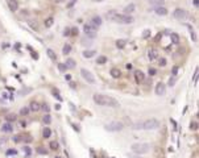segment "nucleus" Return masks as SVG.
I'll use <instances>...</instances> for the list:
<instances>
[{"label":"nucleus","instance_id":"1","mask_svg":"<svg viewBox=\"0 0 199 158\" xmlns=\"http://www.w3.org/2000/svg\"><path fill=\"white\" fill-rule=\"evenodd\" d=\"M161 123L157 119H146L142 120V121H137L133 124V129L136 131H154V129L160 128Z\"/></svg>","mask_w":199,"mask_h":158},{"label":"nucleus","instance_id":"2","mask_svg":"<svg viewBox=\"0 0 199 158\" xmlns=\"http://www.w3.org/2000/svg\"><path fill=\"white\" fill-rule=\"evenodd\" d=\"M105 17L117 22V24H131V22H133V17L131 15H124V13H119L116 11H108L105 13Z\"/></svg>","mask_w":199,"mask_h":158},{"label":"nucleus","instance_id":"3","mask_svg":"<svg viewBox=\"0 0 199 158\" xmlns=\"http://www.w3.org/2000/svg\"><path fill=\"white\" fill-rule=\"evenodd\" d=\"M92 99L98 105H103V107H119V101L112 96L108 95H103V94H95L92 96Z\"/></svg>","mask_w":199,"mask_h":158},{"label":"nucleus","instance_id":"4","mask_svg":"<svg viewBox=\"0 0 199 158\" xmlns=\"http://www.w3.org/2000/svg\"><path fill=\"white\" fill-rule=\"evenodd\" d=\"M131 149L133 153H136V154H146V153H149L152 146L148 142H140V144H133L131 146Z\"/></svg>","mask_w":199,"mask_h":158},{"label":"nucleus","instance_id":"5","mask_svg":"<svg viewBox=\"0 0 199 158\" xmlns=\"http://www.w3.org/2000/svg\"><path fill=\"white\" fill-rule=\"evenodd\" d=\"M123 128H124L123 123H119V121H112L104 125V129L108 132H120L123 131Z\"/></svg>","mask_w":199,"mask_h":158},{"label":"nucleus","instance_id":"6","mask_svg":"<svg viewBox=\"0 0 199 158\" xmlns=\"http://www.w3.org/2000/svg\"><path fill=\"white\" fill-rule=\"evenodd\" d=\"M81 75H82V78L85 79L87 83H90V84H94V83H95L94 75H92L89 70H86V69H82V70H81Z\"/></svg>","mask_w":199,"mask_h":158},{"label":"nucleus","instance_id":"7","mask_svg":"<svg viewBox=\"0 0 199 158\" xmlns=\"http://www.w3.org/2000/svg\"><path fill=\"white\" fill-rule=\"evenodd\" d=\"M83 30H85V34L86 36H89V37H92V38H94V37L96 36V28L95 26H92L91 24H86L85 25V28H83Z\"/></svg>","mask_w":199,"mask_h":158},{"label":"nucleus","instance_id":"8","mask_svg":"<svg viewBox=\"0 0 199 158\" xmlns=\"http://www.w3.org/2000/svg\"><path fill=\"white\" fill-rule=\"evenodd\" d=\"M173 16L175 18H178V20H186L187 18V12L185 11V9H182V8H177L173 12Z\"/></svg>","mask_w":199,"mask_h":158},{"label":"nucleus","instance_id":"9","mask_svg":"<svg viewBox=\"0 0 199 158\" xmlns=\"http://www.w3.org/2000/svg\"><path fill=\"white\" fill-rule=\"evenodd\" d=\"M165 92H166V86L162 82H158L156 84V95L162 96V95H165Z\"/></svg>","mask_w":199,"mask_h":158},{"label":"nucleus","instance_id":"10","mask_svg":"<svg viewBox=\"0 0 199 158\" xmlns=\"http://www.w3.org/2000/svg\"><path fill=\"white\" fill-rule=\"evenodd\" d=\"M1 132H5V133H11L13 131V124L12 123H4L1 125Z\"/></svg>","mask_w":199,"mask_h":158},{"label":"nucleus","instance_id":"11","mask_svg":"<svg viewBox=\"0 0 199 158\" xmlns=\"http://www.w3.org/2000/svg\"><path fill=\"white\" fill-rule=\"evenodd\" d=\"M8 8H9V11L16 12L17 9H18V3H17V0H8Z\"/></svg>","mask_w":199,"mask_h":158},{"label":"nucleus","instance_id":"12","mask_svg":"<svg viewBox=\"0 0 199 158\" xmlns=\"http://www.w3.org/2000/svg\"><path fill=\"white\" fill-rule=\"evenodd\" d=\"M154 12L157 13V15H160V16H166L168 15V9H166L165 7H161V5H158V7H156L154 8Z\"/></svg>","mask_w":199,"mask_h":158},{"label":"nucleus","instance_id":"13","mask_svg":"<svg viewBox=\"0 0 199 158\" xmlns=\"http://www.w3.org/2000/svg\"><path fill=\"white\" fill-rule=\"evenodd\" d=\"M148 58H149L150 61H154V59H157V58H158V50L150 49L149 52H148Z\"/></svg>","mask_w":199,"mask_h":158},{"label":"nucleus","instance_id":"14","mask_svg":"<svg viewBox=\"0 0 199 158\" xmlns=\"http://www.w3.org/2000/svg\"><path fill=\"white\" fill-rule=\"evenodd\" d=\"M135 9H136V5H135L133 3L128 4V5L124 8V15H131V13L135 12Z\"/></svg>","mask_w":199,"mask_h":158},{"label":"nucleus","instance_id":"15","mask_svg":"<svg viewBox=\"0 0 199 158\" xmlns=\"http://www.w3.org/2000/svg\"><path fill=\"white\" fill-rule=\"evenodd\" d=\"M91 25L95 26V28L100 26V25H101V18H100L99 16H94V17L91 18Z\"/></svg>","mask_w":199,"mask_h":158},{"label":"nucleus","instance_id":"16","mask_svg":"<svg viewBox=\"0 0 199 158\" xmlns=\"http://www.w3.org/2000/svg\"><path fill=\"white\" fill-rule=\"evenodd\" d=\"M135 78H136V82H137V83H140V82L144 80L145 75H144V73H142V71L137 70V71H135Z\"/></svg>","mask_w":199,"mask_h":158},{"label":"nucleus","instance_id":"17","mask_svg":"<svg viewBox=\"0 0 199 158\" xmlns=\"http://www.w3.org/2000/svg\"><path fill=\"white\" fill-rule=\"evenodd\" d=\"M111 77H112V78H115V79H117V78H120V77H121V71H120L119 69H116V67L111 69Z\"/></svg>","mask_w":199,"mask_h":158},{"label":"nucleus","instance_id":"18","mask_svg":"<svg viewBox=\"0 0 199 158\" xmlns=\"http://www.w3.org/2000/svg\"><path fill=\"white\" fill-rule=\"evenodd\" d=\"M40 104L37 103V101H32V103L29 104V111H32V112H37V111H40Z\"/></svg>","mask_w":199,"mask_h":158},{"label":"nucleus","instance_id":"19","mask_svg":"<svg viewBox=\"0 0 199 158\" xmlns=\"http://www.w3.org/2000/svg\"><path fill=\"white\" fill-rule=\"evenodd\" d=\"M65 66H66V69H74L75 67V61L71 58L66 59V62H65Z\"/></svg>","mask_w":199,"mask_h":158},{"label":"nucleus","instance_id":"20","mask_svg":"<svg viewBox=\"0 0 199 158\" xmlns=\"http://www.w3.org/2000/svg\"><path fill=\"white\" fill-rule=\"evenodd\" d=\"M95 50H85V52H83V57L85 58H91V57H94L95 55Z\"/></svg>","mask_w":199,"mask_h":158},{"label":"nucleus","instance_id":"21","mask_svg":"<svg viewBox=\"0 0 199 158\" xmlns=\"http://www.w3.org/2000/svg\"><path fill=\"white\" fill-rule=\"evenodd\" d=\"M96 63H98V65L107 63V57H105V55H99V57L96 58Z\"/></svg>","mask_w":199,"mask_h":158},{"label":"nucleus","instance_id":"22","mask_svg":"<svg viewBox=\"0 0 199 158\" xmlns=\"http://www.w3.org/2000/svg\"><path fill=\"white\" fill-rule=\"evenodd\" d=\"M5 119H7V123H13V121L17 120V116L15 113H9V115L5 116Z\"/></svg>","mask_w":199,"mask_h":158},{"label":"nucleus","instance_id":"23","mask_svg":"<svg viewBox=\"0 0 199 158\" xmlns=\"http://www.w3.org/2000/svg\"><path fill=\"white\" fill-rule=\"evenodd\" d=\"M170 40H172V42H173L174 45L179 44V36H178L177 33H172V36H170Z\"/></svg>","mask_w":199,"mask_h":158},{"label":"nucleus","instance_id":"24","mask_svg":"<svg viewBox=\"0 0 199 158\" xmlns=\"http://www.w3.org/2000/svg\"><path fill=\"white\" fill-rule=\"evenodd\" d=\"M46 53H48V55H49V58L52 59V61H57V55H55V53L53 52L52 49H48V50H46Z\"/></svg>","mask_w":199,"mask_h":158},{"label":"nucleus","instance_id":"25","mask_svg":"<svg viewBox=\"0 0 199 158\" xmlns=\"http://www.w3.org/2000/svg\"><path fill=\"white\" fill-rule=\"evenodd\" d=\"M44 24H45L46 28H50V26L54 24V18H53V17H48V18H46V20L44 21Z\"/></svg>","mask_w":199,"mask_h":158},{"label":"nucleus","instance_id":"26","mask_svg":"<svg viewBox=\"0 0 199 158\" xmlns=\"http://www.w3.org/2000/svg\"><path fill=\"white\" fill-rule=\"evenodd\" d=\"M42 121H44V124H46V125H49L50 123H52V116H50L49 113H46V115H44V117H42Z\"/></svg>","mask_w":199,"mask_h":158},{"label":"nucleus","instance_id":"27","mask_svg":"<svg viewBox=\"0 0 199 158\" xmlns=\"http://www.w3.org/2000/svg\"><path fill=\"white\" fill-rule=\"evenodd\" d=\"M125 45H127V41H125V40H117V41H116V46H117L119 49L125 48Z\"/></svg>","mask_w":199,"mask_h":158},{"label":"nucleus","instance_id":"28","mask_svg":"<svg viewBox=\"0 0 199 158\" xmlns=\"http://www.w3.org/2000/svg\"><path fill=\"white\" fill-rule=\"evenodd\" d=\"M50 134H52V131H50L49 128H45V129H44V132H42L44 138H49V137H50Z\"/></svg>","mask_w":199,"mask_h":158},{"label":"nucleus","instance_id":"29","mask_svg":"<svg viewBox=\"0 0 199 158\" xmlns=\"http://www.w3.org/2000/svg\"><path fill=\"white\" fill-rule=\"evenodd\" d=\"M62 52H63V54H69V53H70V52H71V46H70V45H69V44H66V45H65V46H63V49H62Z\"/></svg>","mask_w":199,"mask_h":158},{"label":"nucleus","instance_id":"30","mask_svg":"<svg viewBox=\"0 0 199 158\" xmlns=\"http://www.w3.org/2000/svg\"><path fill=\"white\" fill-rule=\"evenodd\" d=\"M49 146H50V149L57 150V149H58V142H57V141H52V142H50V145H49Z\"/></svg>","mask_w":199,"mask_h":158},{"label":"nucleus","instance_id":"31","mask_svg":"<svg viewBox=\"0 0 199 158\" xmlns=\"http://www.w3.org/2000/svg\"><path fill=\"white\" fill-rule=\"evenodd\" d=\"M190 129H191V131H197V129H198V123L197 121H191L190 123Z\"/></svg>","mask_w":199,"mask_h":158},{"label":"nucleus","instance_id":"32","mask_svg":"<svg viewBox=\"0 0 199 158\" xmlns=\"http://www.w3.org/2000/svg\"><path fill=\"white\" fill-rule=\"evenodd\" d=\"M28 113H29V108H21L20 109V115L21 116H26Z\"/></svg>","mask_w":199,"mask_h":158},{"label":"nucleus","instance_id":"33","mask_svg":"<svg viewBox=\"0 0 199 158\" xmlns=\"http://www.w3.org/2000/svg\"><path fill=\"white\" fill-rule=\"evenodd\" d=\"M5 144H7V138L5 137H0V149H1Z\"/></svg>","mask_w":199,"mask_h":158},{"label":"nucleus","instance_id":"34","mask_svg":"<svg viewBox=\"0 0 199 158\" xmlns=\"http://www.w3.org/2000/svg\"><path fill=\"white\" fill-rule=\"evenodd\" d=\"M148 73H149V75H150V77H154L156 74H157L156 69H153V67H149V70H148Z\"/></svg>","mask_w":199,"mask_h":158},{"label":"nucleus","instance_id":"35","mask_svg":"<svg viewBox=\"0 0 199 158\" xmlns=\"http://www.w3.org/2000/svg\"><path fill=\"white\" fill-rule=\"evenodd\" d=\"M58 70L59 71H66V66H65V63H58Z\"/></svg>","mask_w":199,"mask_h":158},{"label":"nucleus","instance_id":"36","mask_svg":"<svg viewBox=\"0 0 199 158\" xmlns=\"http://www.w3.org/2000/svg\"><path fill=\"white\" fill-rule=\"evenodd\" d=\"M16 150L15 149H9V150H7V156H16Z\"/></svg>","mask_w":199,"mask_h":158},{"label":"nucleus","instance_id":"37","mask_svg":"<svg viewBox=\"0 0 199 158\" xmlns=\"http://www.w3.org/2000/svg\"><path fill=\"white\" fill-rule=\"evenodd\" d=\"M158 65H160V66H166V58H160Z\"/></svg>","mask_w":199,"mask_h":158},{"label":"nucleus","instance_id":"38","mask_svg":"<svg viewBox=\"0 0 199 158\" xmlns=\"http://www.w3.org/2000/svg\"><path fill=\"white\" fill-rule=\"evenodd\" d=\"M70 36H78V29H77V28L70 29Z\"/></svg>","mask_w":199,"mask_h":158},{"label":"nucleus","instance_id":"39","mask_svg":"<svg viewBox=\"0 0 199 158\" xmlns=\"http://www.w3.org/2000/svg\"><path fill=\"white\" fill-rule=\"evenodd\" d=\"M40 108H42L44 111H46V113H48V112H49V109H50L48 104H42V105H40Z\"/></svg>","mask_w":199,"mask_h":158},{"label":"nucleus","instance_id":"40","mask_svg":"<svg viewBox=\"0 0 199 158\" xmlns=\"http://www.w3.org/2000/svg\"><path fill=\"white\" fill-rule=\"evenodd\" d=\"M174 83H175V77H173V78H170V79H169V86H170V87H173V86H174Z\"/></svg>","mask_w":199,"mask_h":158},{"label":"nucleus","instance_id":"41","mask_svg":"<svg viewBox=\"0 0 199 158\" xmlns=\"http://www.w3.org/2000/svg\"><path fill=\"white\" fill-rule=\"evenodd\" d=\"M24 152L26 156H30V148L29 146H24Z\"/></svg>","mask_w":199,"mask_h":158},{"label":"nucleus","instance_id":"42","mask_svg":"<svg viewBox=\"0 0 199 158\" xmlns=\"http://www.w3.org/2000/svg\"><path fill=\"white\" fill-rule=\"evenodd\" d=\"M172 73H173V77H177V73H178V66H174Z\"/></svg>","mask_w":199,"mask_h":158},{"label":"nucleus","instance_id":"43","mask_svg":"<svg viewBox=\"0 0 199 158\" xmlns=\"http://www.w3.org/2000/svg\"><path fill=\"white\" fill-rule=\"evenodd\" d=\"M63 34H65V36H70V28H66V29H65V32H63Z\"/></svg>","mask_w":199,"mask_h":158},{"label":"nucleus","instance_id":"44","mask_svg":"<svg viewBox=\"0 0 199 158\" xmlns=\"http://www.w3.org/2000/svg\"><path fill=\"white\" fill-rule=\"evenodd\" d=\"M149 34H150V30H145V33L142 34V36H144V38H148V37H149Z\"/></svg>","mask_w":199,"mask_h":158},{"label":"nucleus","instance_id":"45","mask_svg":"<svg viewBox=\"0 0 199 158\" xmlns=\"http://www.w3.org/2000/svg\"><path fill=\"white\" fill-rule=\"evenodd\" d=\"M20 137H21V136H16L15 138H13V140H15L16 142H18V141H21V138H20Z\"/></svg>","mask_w":199,"mask_h":158},{"label":"nucleus","instance_id":"46","mask_svg":"<svg viewBox=\"0 0 199 158\" xmlns=\"http://www.w3.org/2000/svg\"><path fill=\"white\" fill-rule=\"evenodd\" d=\"M25 125H26L25 121H20V127H21V128H25Z\"/></svg>","mask_w":199,"mask_h":158},{"label":"nucleus","instance_id":"47","mask_svg":"<svg viewBox=\"0 0 199 158\" xmlns=\"http://www.w3.org/2000/svg\"><path fill=\"white\" fill-rule=\"evenodd\" d=\"M38 153H41V154H46V150H44V149H38Z\"/></svg>","mask_w":199,"mask_h":158},{"label":"nucleus","instance_id":"48","mask_svg":"<svg viewBox=\"0 0 199 158\" xmlns=\"http://www.w3.org/2000/svg\"><path fill=\"white\" fill-rule=\"evenodd\" d=\"M194 5L198 7V0H194Z\"/></svg>","mask_w":199,"mask_h":158},{"label":"nucleus","instance_id":"49","mask_svg":"<svg viewBox=\"0 0 199 158\" xmlns=\"http://www.w3.org/2000/svg\"><path fill=\"white\" fill-rule=\"evenodd\" d=\"M54 1H55V3H61L62 0H54Z\"/></svg>","mask_w":199,"mask_h":158},{"label":"nucleus","instance_id":"50","mask_svg":"<svg viewBox=\"0 0 199 158\" xmlns=\"http://www.w3.org/2000/svg\"><path fill=\"white\" fill-rule=\"evenodd\" d=\"M55 158H61V157H55Z\"/></svg>","mask_w":199,"mask_h":158},{"label":"nucleus","instance_id":"51","mask_svg":"<svg viewBox=\"0 0 199 158\" xmlns=\"http://www.w3.org/2000/svg\"><path fill=\"white\" fill-rule=\"evenodd\" d=\"M98 1H101V0H98Z\"/></svg>","mask_w":199,"mask_h":158}]
</instances>
